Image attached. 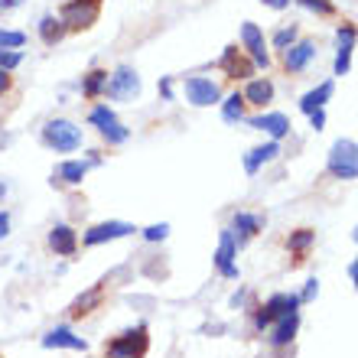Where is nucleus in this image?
<instances>
[{
	"label": "nucleus",
	"instance_id": "1",
	"mask_svg": "<svg viewBox=\"0 0 358 358\" xmlns=\"http://www.w3.org/2000/svg\"><path fill=\"white\" fill-rule=\"evenodd\" d=\"M147 352H150V329L143 322L104 342V358H147Z\"/></svg>",
	"mask_w": 358,
	"mask_h": 358
},
{
	"label": "nucleus",
	"instance_id": "2",
	"mask_svg": "<svg viewBox=\"0 0 358 358\" xmlns=\"http://www.w3.org/2000/svg\"><path fill=\"white\" fill-rule=\"evenodd\" d=\"M39 141L56 153H76L78 147H82V141H85V134H82L78 124L66 121V117H52V121H46L43 134H39Z\"/></svg>",
	"mask_w": 358,
	"mask_h": 358
},
{
	"label": "nucleus",
	"instance_id": "3",
	"mask_svg": "<svg viewBox=\"0 0 358 358\" xmlns=\"http://www.w3.org/2000/svg\"><path fill=\"white\" fill-rule=\"evenodd\" d=\"M101 7L104 0H66L62 10H59V17H62L69 33H85V29H92L98 23Z\"/></svg>",
	"mask_w": 358,
	"mask_h": 358
},
{
	"label": "nucleus",
	"instance_id": "4",
	"mask_svg": "<svg viewBox=\"0 0 358 358\" xmlns=\"http://www.w3.org/2000/svg\"><path fill=\"white\" fill-rule=\"evenodd\" d=\"M326 170L336 179H358V143L349 141V137H339V141L329 147Z\"/></svg>",
	"mask_w": 358,
	"mask_h": 358
},
{
	"label": "nucleus",
	"instance_id": "5",
	"mask_svg": "<svg viewBox=\"0 0 358 358\" xmlns=\"http://www.w3.org/2000/svg\"><path fill=\"white\" fill-rule=\"evenodd\" d=\"M88 124L101 134V141L108 143V147H117V143H124L131 137V131L117 121V114H114L108 104H94L92 111H88Z\"/></svg>",
	"mask_w": 358,
	"mask_h": 358
},
{
	"label": "nucleus",
	"instance_id": "6",
	"mask_svg": "<svg viewBox=\"0 0 358 358\" xmlns=\"http://www.w3.org/2000/svg\"><path fill=\"white\" fill-rule=\"evenodd\" d=\"M303 303H300V293H273L271 300L261 306V310L255 313V329L264 332L271 329L273 322L280 320V316H287V313H296Z\"/></svg>",
	"mask_w": 358,
	"mask_h": 358
},
{
	"label": "nucleus",
	"instance_id": "7",
	"mask_svg": "<svg viewBox=\"0 0 358 358\" xmlns=\"http://www.w3.org/2000/svg\"><path fill=\"white\" fill-rule=\"evenodd\" d=\"M182 94L192 108H212V104H222V85L212 82L206 76H189L182 82Z\"/></svg>",
	"mask_w": 358,
	"mask_h": 358
},
{
	"label": "nucleus",
	"instance_id": "8",
	"mask_svg": "<svg viewBox=\"0 0 358 358\" xmlns=\"http://www.w3.org/2000/svg\"><path fill=\"white\" fill-rule=\"evenodd\" d=\"M104 94L114 98V101H134L141 94V76L131 66H117L111 72V78H108V92Z\"/></svg>",
	"mask_w": 358,
	"mask_h": 358
},
{
	"label": "nucleus",
	"instance_id": "9",
	"mask_svg": "<svg viewBox=\"0 0 358 358\" xmlns=\"http://www.w3.org/2000/svg\"><path fill=\"white\" fill-rule=\"evenodd\" d=\"M238 241H235V231L231 228H222V235H218V251H215V271L228 280H238Z\"/></svg>",
	"mask_w": 358,
	"mask_h": 358
},
{
	"label": "nucleus",
	"instance_id": "10",
	"mask_svg": "<svg viewBox=\"0 0 358 358\" xmlns=\"http://www.w3.org/2000/svg\"><path fill=\"white\" fill-rule=\"evenodd\" d=\"M355 43H358V27L355 23H342L336 29V76H349Z\"/></svg>",
	"mask_w": 358,
	"mask_h": 358
},
{
	"label": "nucleus",
	"instance_id": "11",
	"mask_svg": "<svg viewBox=\"0 0 358 358\" xmlns=\"http://www.w3.org/2000/svg\"><path fill=\"white\" fill-rule=\"evenodd\" d=\"M137 228L131 225V222H98V225H92L82 235V245L85 248H98V245H104V241H117V238H127V235H134Z\"/></svg>",
	"mask_w": 358,
	"mask_h": 358
},
{
	"label": "nucleus",
	"instance_id": "12",
	"mask_svg": "<svg viewBox=\"0 0 358 358\" xmlns=\"http://www.w3.org/2000/svg\"><path fill=\"white\" fill-rule=\"evenodd\" d=\"M101 157H88V160H66L52 170V186H82L92 166H98Z\"/></svg>",
	"mask_w": 358,
	"mask_h": 358
},
{
	"label": "nucleus",
	"instance_id": "13",
	"mask_svg": "<svg viewBox=\"0 0 358 358\" xmlns=\"http://www.w3.org/2000/svg\"><path fill=\"white\" fill-rule=\"evenodd\" d=\"M46 245L56 257H76L78 248H82V238H78V231L72 225H52L49 228Z\"/></svg>",
	"mask_w": 358,
	"mask_h": 358
},
{
	"label": "nucleus",
	"instance_id": "14",
	"mask_svg": "<svg viewBox=\"0 0 358 358\" xmlns=\"http://www.w3.org/2000/svg\"><path fill=\"white\" fill-rule=\"evenodd\" d=\"M104 293H108V280L94 283L92 290H85V293H82V296H76V300L69 303L66 316H69V320H85V316H92L94 310H101Z\"/></svg>",
	"mask_w": 358,
	"mask_h": 358
},
{
	"label": "nucleus",
	"instance_id": "15",
	"mask_svg": "<svg viewBox=\"0 0 358 358\" xmlns=\"http://www.w3.org/2000/svg\"><path fill=\"white\" fill-rule=\"evenodd\" d=\"M241 46L248 49V56H251L255 66H264V69L271 66V56H267V46H264V33H261V27L251 23V20L241 23Z\"/></svg>",
	"mask_w": 358,
	"mask_h": 358
},
{
	"label": "nucleus",
	"instance_id": "16",
	"mask_svg": "<svg viewBox=\"0 0 358 358\" xmlns=\"http://www.w3.org/2000/svg\"><path fill=\"white\" fill-rule=\"evenodd\" d=\"M316 59V43L313 39H296L290 49H283V69L287 72H306L310 69V62Z\"/></svg>",
	"mask_w": 358,
	"mask_h": 358
},
{
	"label": "nucleus",
	"instance_id": "17",
	"mask_svg": "<svg viewBox=\"0 0 358 358\" xmlns=\"http://www.w3.org/2000/svg\"><path fill=\"white\" fill-rule=\"evenodd\" d=\"M248 127H255V131H264L271 141H283L287 134H290V117L280 111H267V114H257V117H248Z\"/></svg>",
	"mask_w": 358,
	"mask_h": 358
},
{
	"label": "nucleus",
	"instance_id": "18",
	"mask_svg": "<svg viewBox=\"0 0 358 358\" xmlns=\"http://www.w3.org/2000/svg\"><path fill=\"white\" fill-rule=\"evenodd\" d=\"M43 349H72V352H85L88 342L82 336L69 329V326H56V329H49L43 336Z\"/></svg>",
	"mask_w": 358,
	"mask_h": 358
},
{
	"label": "nucleus",
	"instance_id": "19",
	"mask_svg": "<svg viewBox=\"0 0 358 358\" xmlns=\"http://www.w3.org/2000/svg\"><path fill=\"white\" fill-rule=\"evenodd\" d=\"M108 78H111V72L108 69H88L85 76H82V98L85 101H101L104 92H108Z\"/></svg>",
	"mask_w": 358,
	"mask_h": 358
},
{
	"label": "nucleus",
	"instance_id": "20",
	"mask_svg": "<svg viewBox=\"0 0 358 358\" xmlns=\"http://www.w3.org/2000/svg\"><path fill=\"white\" fill-rule=\"evenodd\" d=\"M218 66L228 72V78H248V76H255V62L241 56V49H238V46H228L225 56L218 59Z\"/></svg>",
	"mask_w": 358,
	"mask_h": 358
},
{
	"label": "nucleus",
	"instance_id": "21",
	"mask_svg": "<svg viewBox=\"0 0 358 358\" xmlns=\"http://www.w3.org/2000/svg\"><path fill=\"white\" fill-rule=\"evenodd\" d=\"M277 157H280V141L261 143V147H255V150L245 157V173H248V176H257V173H261V166H264V163H271V160H277Z\"/></svg>",
	"mask_w": 358,
	"mask_h": 358
},
{
	"label": "nucleus",
	"instance_id": "22",
	"mask_svg": "<svg viewBox=\"0 0 358 358\" xmlns=\"http://www.w3.org/2000/svg\"><path fill=\"white\" fill-rule=\"evenodd\" d=\"M296 329H300V310L280 316V320L271 326V336H267V339H271V345L280 349V345H290L293 336H296Z\"/></svg>",
	"mask_w": 358,
	"mask_h": 358
},
{
	"label": "nucleus",
	"instance_id": "23",
	"mask_svg": "<svg viewBox=\"0 0 358 358\" xmlns=\"http://www.w3.org/2000/svg\"><path fill=\"white\" fill-rule=\"evenodd\" d=\"M241 98L248 104H255V108H267L273 101V82L271 78H251L245 85V92H241Z\"/></svg>",
	"mask_w": 358,
	"mask_h": 358
},
{
	"label": "nucleus",
	"instance_id": "24",
	"mask_svg": "<svg viewBox=\"0 0 358 358\" xmlns=\"http://www.w3.org/2000/svg\"><path fill=\"white\" fill-rule=\"evenodd\" d=\"M66 36H69V29H66V23H62V17L46 13V17L39 20V39H43V46H59Z\"/></svg>",
	"mask_w": 358,
	"mask_h": 358
},
{
	"label": "nucleus",
	"instance_id": "25",
	"mask_svg": "<svg viewBox=\"0 0 358 358\" xmlns=\"http://www.w3.org/2000/svg\"><path fill=\"white\" fill-rule=\"evenodd\" d=\"M313 245H316V231H313V228H296V231H290V238H287V248H290V255L296 264L310 255Z\"/></svg>",
	"mask_w": 358,
	"mask_h": 358
},
{
	"label": "nucleus",
	"instance_id": "26",
	"mask_svg": "<svg viewBox=\"0 0 358 358\" xmlns=\"http://www.w3.org/2000/svg\"><path fill=\"white\" fill-rule=\"evenodd\" d=\"M332 92H336V85H332V82H322V85H316L313 92H306L300 98V111L303 114H313V111H320V108H326V101L332 98Z\"/></svg>",
	"mask_w": 358,
	"mask_h": 358
},
{
	"label": "nucleus",
	"instance_id": "27",
	"mask_svg": "<svg viewBox=\"0 0 358 358\" xmlns=\"http://www.w3.org/2000/svg\"><path fill=\"white\" fill-rule=\"evenodd\" d=\"M261 225H264V218L255 215V212H235V218H231V231H235L241 241L255 238L257 231H261Z\"/></svg>",
	"mask_w": 358,
	"mask_h": 358
},
{
	"label": "nucleus",
	"instance_id": "28",
	"mask_svg": "<svg viewBox=\"0 0 358 358\" xmlns=\"http://www.w3.org/2000/svg\"><path fill=\"white\" fill-rule=\"evenodd\" d=\"M245 108H248V101H245V98H241V92L228 94L225 101H222V117H225L228 124L245 121Z\"/></svg>",
	"mask_w": 358,
	"mask_h": 358
},
{
	"label": "nucleus",
	"instance_id": "29",
	"mask_svg": "<svg viewBox=\"0 0 358 358\" xmlns=\"http://www.w3.org/2000/svg\"><path fill=\"white\" fill-rule=\"evenodd\" d=\"M296 36H300V29H296V23H290V27L277 29L271 43H273V49H280V52H283V49H290L293 43H296Z\"/></svg>",
	"mask_w": 358,
	"mask_h": 358
},
{
	"label": "nucleus",
	"instance_id": "30",
	"mask_svg": "<svg viewBox=\"0 0 358 358\" xmlns=\"http://www.w3.org/2000/svg\"><path fill=\"white\" fill-rule=\"evenodd\" d=\"M23 46H27V33L0 27V49H23Z\"/></svg>",
	"mask_w": 358,
	"mask_h": 358
},
{
	"label": "nucleus",
	"instance_id": "31",
	"mask_svg": "<svg viewBox=\"0 0 358 358\" xmlns=\"http://www.w3.org/2000/svg\"><path fill=\"white\" fill-rule=\"evenodd\" d=\"M303 10H310V13H316V17H332L336 13V3L332 0H296Z\"/></svg>",
	"mask_w": 358,
	"mask_h": 358
},
{
	"label": "nucleus",
	"instance_id": "32",
	"mask_svg": "<svg viewBox=\"0 0 358 358\" xmlns=\"http://www.w3.org/2000/svg\"><path fill=\"white\" fill-rule=\"evenodd\" d=\"M20 62H23V52H20V49H0V69L17 72Z\"/></svg>",
	"mask_w": 358,
	"mask_h": 358
},
{
	"label": "nucleus",
	"instance_id": "33",
	"mask_svg": "<svg viewBox=\"0 0 358 358\" xmlns=\"http://www.w3.org/2000/svg\"><path fill=\"white\" fill-rule=\"evenodd\" d=\"M166 235H170V225H166V222H163V225L143 228V238H147V241H163Z\"/></svg>",
	"mask_w": 358,
	"mask_h": 358
},
{
	"label": "nucleus",
	"instance_id": "34",
	"mask_svg": "<svg viewBox=\"0 0 358 358\" xmlns=\"http://www.w3.org/2000/svg\"><path fill=\"white\" fill-rule=\"evenodd\" d=\"M13 72H7V69H0V101L7 98V94H13Z\"/></svg>",
	"mask_w": 358,
	"mask_h": 358
},
{
	"label": "nucleus",
	"instance_id": "35",
	"mask_svg": "<svg viewBox=\"0 0 358 358\" xmlns=\"http://www.w3.org/2000/svg\"><path fill=\"white\" fill-rule=\"evenodd\" d=\"M316 293H320V280H316V277H310V280H306V287H303V293H300V303H310Z\"/></svg>",
	"mask_w": 358,
	"mask_h": 358
},
{
	"label": "nucleus",
	"instance_id": "36",
	"mask_svg": "<svg viewBox=\"0 0 358 358\" xmlns=\"http://www.w3.org/2000/svg\"><path fill=\"white\" fill-rule=\"evenodd\" d=\"M310 124H313V131H322V127H326V111H322V108H320V111H313L310 114Z\"/></svg>",
	"mask_w": 358,
	"mask_h": 358
},
{
	"label": "nucleus",
	"instance_id": "37",
	"mask_svg": "<svg viewBox=\"0 0 358 358\" xmlns=\"http://www.w3.org/2000/svg\"><path fill=\"white\" fill-rule=\"evenodd\" d=\"M7 235H10V212L0 208V238H7Z\"/></svg>",
	"mask_w": 358,
	"mask_h": 358
},
{
	"label": "nucleus",
	"instance_id": "38",
	"mask_svg": "<svg viewBox=\"0 0 358 358\" xmlns=\"http://www.w3.org/2000/svg\"><path fill=\"white\" fill-rule=\"evenodd\" d=\"M160 94L166 98V101H173V78H163L160 82Z\"/></svg>",
	"mask_w": 358,
	"mask_h": 358
},
{
	"label": "nucleus",
	"instance_id": "39",
	"mask_svg": "<svg viewBox=\"0 0 358 358\" xmlns=\"http://www.w3.org/2000/svg\"><path fill=\"white\" fill-rule=\"evenodd\" d=\"M264 7H271V10H287L290 7V0H261Z\"/></svg>",
	"mask_w": 358,
	"mask_h": 358
},
{
	"label": "nucleus",
	"instance_id": "40",
	"mask_svg": "<svg viewBox=\"0 0 358 358\" xmlns=\"http://www.w3.org/2000/svg\"><path fill=\"white\" fill-rule=\"evenodd\" d=\"M349 273H352V283H355V290H358V257H355V264L349 267Z\"/></svg>",
	"mask_w": 358,
	"mask_h": 358
},
{
	"label": "nucleus",
	"instance_id": "41",
	"mask_svg": "<svg viewBox=\"0 0 358 358\" xmlns=\"http://www.w3.org/2000/svg\"><path fill=\"white\" fill-rule=\"evenodd\" d=\"M20 0H0V10H10V7H17Z\"/></svg>",
	"mask_w": 358,
	"mask_h": 358
},
{
	"label": "nucleus",
	"instance_id": "42",
	"mask_svg": "<svg viewBox=\"0 0 358 358\" xmlns=\"http://www.w3.org/2000/svg\"><path fill=\"white\" fill-rule=\"evenodd\" d=\"M7 196V182H3V179H0V199Z\"/></svg>",
	"mask_w": 358,
	"mask_h": 358
},
{
	"label": "nucleus",
	"instance_id": "43",
	"mask_svg": "<svg viewBox=\"0 0 358 358\" xmlns=\"http://www.w3.org/2000/svg\"><path fill=\"white\" fill-rule=\"evenodd\" d=\"M352 238H355V241H358V228H355V235H352Z\"/></svg>",
	"mask_w": 358,
	"mask_h": 358
},
{
	"label": "nucleus",
	"instance_id": "44",
	"mask_svg": "<svg viewBox=\"0 0 358 358\" xmlns=\"http://www.w3.org/2000/svg\"><path fill=\"white\" fill-rule=\"evenodd\" d=\"M0 358H3V355H0Z\"/></svg>",
	"mask_w": 358,
	"mask_h": 358
}]
</instances>
